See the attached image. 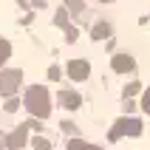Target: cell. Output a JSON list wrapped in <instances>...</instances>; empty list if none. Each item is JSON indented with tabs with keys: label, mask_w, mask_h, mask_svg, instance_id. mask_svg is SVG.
I'll list each match as a JSON object with an SVG mask.
<instances>
[{
	"label": "cell",
	"mask_w": 150,
	"mask_h": 150,
	"mask_svg": "<svg viewBox=\"0 0 150 150\" xmlns=\"http://www.w3.org/2000/svg\"><path fill=\"white\" fill-rule=\"evenodd\" d=\"M23 102H25V108L31 110L34 116H48V105H51V99H48V91H45V88H40V85H31V88L25 91Z\"/></svg>",
	"instance_id": "1"
},
{
	"label": "cell",
	"mask_w": 150,
	"mask_h": 150,
	"mask_svg": "<svg viewBox=\"0 0 150 150\" xmlns=\"http://www.w3.org/2000/svg\"><path fill=\"white\" fill-rule=\"evenodd\" d=\"M20 85V71H0V96H11Z\"/></svg>",
	"instance_id": "2"
},
{
	"label": "cell",
	"mask_w": 150,
	"mask_h": 150,
	"mask_svg": "<svg viewBox=\"0 0 150 150\" xmlns=\"http://www.w3.org/2000/svg\"><path fill=\"white\" fill-rule=\"evenodd\" d=\"M23 142H25V127H20V130H17V133L8 139V147H20Z\"/></svg>",
	"instance_id": "3"
},
{
	"label": "cell",
	"mask_w": 150,
	"mask_h": 150,
	"mask_svg": "<svg viewBox=\"0 0 150 150\" xmlns=\"http://www.w3.org/2000/svg\"><path fill=\"white\" fill-rule=\"evenodd\" d=\"M8 57H11V45H8V40H0V65H3Z\"/></svg>",
	"instance_id": "4"
},
{
	"label": "cell",
	"mask_w": 150,
	"mask_h": 150,
	"mask_svg": "<svg viewBox=\"0 0 150 150\" xmlns=\"http://www.w3.org/2000/svg\"><path fill=\"white\" fill-rule=\"evenodd\" d=\"M68 74L76 76V79H82V76H85V65H82V62H74V65L68 68Z\"/></svg>",
	"instance_id": "5"
},
{
	"label": "cell",
	"mask_w": 150,
	"mask_h": 150,
	"mask_svg": "<svg viewBox=\"0 0 150 150\" xmlns=\"http://www.w3.org/2000/svg\"><path fill=\"white\" fill-rule=\"evenodd\" d=\"M62 102H65V105H76L79 96H76V93H62Z\"/></svg>",
	"instance_id": "6"
}]
</instances>
